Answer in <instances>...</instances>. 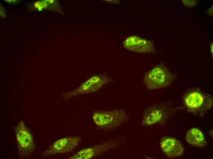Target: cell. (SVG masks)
I'll list each match as a JSON object with an SVG mask.
<instances>
[{
	"label": "cell",
	"instance_id": "6da1fadb",
	"mask_svg": "<svg viewBox=\"0 0 213 159\" xmlns=\"http://www.w3.org/2000/svg\"><path fill=\"white\" fill-rule=\"evenodd\" d=\"M175 75L163 63L157 65L144 75L143 81L149 90L164 88L174 81Z\"/></svg>",
	"mask_w": 213,
	"mask_h": 159
},
{
	"label": "cell",
	"instance_id": "7a4b0ae2",
	"mask_svg": "<svg viewBox=\"0 0 213 159\" xmlns=\"http://www.w3.org/2000/svg\"><path fill=\"white\" fill-rule=\"evenodd\" d=\"M92 119L96 125L104 130L116 128L127 122L129 116L123 109L96 110L93 113Z\"/></svg>",
	"mask_w": 213,
	"mask_h": 159
},
{
	"label": "cell",
	"instance_id": "3957f363",
	"mask_svg": "<svg viewBox=\"0 0 213 159\" xmlns=\"http://www.w3.org/2000/svg\"><path fill=\"white\" fill-rule=\"evenodd\" d=\"M184 101L188 110L194 113H203L212 106V96L195 88L187 92Z\"/></svg>",
	"mask_w": 213,
	"mask_h": 159
},
{
	"label": "cell",
	"instance_id": "277c9868",
	"mask_svg": "<svg viewBox=\"0 0 213 159\" xmlns=\"http://www.w3.org/2000/svg\"><path fill=\"white\" fill-rule=\"evenodd\" d=\"M112 79L105 74L95 75L88 79L78 87L62 94L63 99L67 100L75 97L95 92L111 82Z\"/></svg>",
	"mask_w": 213,
	"mask_h": 159
},
{
	"label": "cell",
	"instance_id": "5b68a950",
	"mask_svg": "<svg viewBox=\"0 0 213 159\" xmlns=\"http://www.w3.org/2000/svg\"><path fill=\"white\" fill-rule=\"evenodd\" d=\"M15 131L20 157L25 158L32 155L35 148L33 138L23 121H19Z\"/></svg>",
	"mask_w": 213,
	"mask_h": 159
},
{
	"label": "cell",
	"instance_id": "8992f818",
	"mask_svg": "<svg viewBox=\"0 0 213 159\" xmlns=\"http://www.w3.org/2000/svg\"><path fill=\"white\" fill-rule=\"evenodd\" d=\"M125 140L116 139L82 149L69 157L70 159H88L100 155L123 145Z\"/></svg>",
	"mask_w": 213,
	"mask_h": 159
},
{
	"label": "cell",
	"instance_id": "52a82bcc",
	"mask_svg": "<svg viewBox=\"0 0 213 159\" xmlns=\"http://www.w3.org/2000/svg\"><path fill=\"white\" fill-rule=\"evenodd\" d=\"M78 136L64 137L55 141L47 149L40 154L43 157L70 152L75 149L81 141Z\"/></svg>",
	"mask_w": 213,
	"mask_h": 159
},
{
	"label": "cell",
	"instance_id": "ba28073f",
	"mask_svg": "<svg viewBox=\"0 0 213 159\" xmlns=\"http://www.w3.org/2000/svg\"><path fill=\"white\" fill-rule=\"evenodd\" d=\"M169 110V107L163 104L152 105L144 111L142 123L143 125L146 126L158 124L164 118Z\"/></svg>",
	"mask_w": 213,
	"mask_h": 159
},
{
	"label": "cell",
	"instance_id": "9c48e42d",
	"mask_svg": "<svg viewBox=\"0 0 213 159\" xmlns=\"http://www.w3.org/2000/svg\"><path fill=\"white\" fill-rule=\"evenodd\" d=\"M122 45L126 49L137 53H155L156 51L152 42L136 35L127 37L123 41Z\"/></svg>",
	"mask_w": 213,
	"mask_h": 159
},
{
	"label": "cell",
	"instance_id": "30bf717a",
	"mask_svg": "<svg viewBox=\"0 0 213 159\" xmlns=\"http://www.w3.org/2000/svg\"><path fill=\"white\" fill-rule=\"evenodd\" d=\"M159 143L162 152L169 157H179L184 152V149L181 142L175 138L163 137L161 139Z\"/></svg>",
	"mask_w": 213,
	"mask_h": 159
},
{
	"label": "cell",
	"instance_id": "8fae6325",
	"mask_svg": "<svg viewBox=\"0 0 213 159\" xmlns=\"http://www.w3.org/2000/svg\"><path fill=\"white\" fill-rule=\"evenodd\" d=\"M185 139L189 144L196 147H203L207 144L203 133L199 129L196 128H191L187 132Z\"/></svg>",
	"mask_w": 213,
	"mask_h": 159
},
{
	"label": "cell",
	"instance_id": "7c38bea8",
	"mask_svg": "<svg viewBox=\"0 0 213 159\" xmlns=\"http://www.w3.org/2000/svg\"><path fill=\"white\" fill-rule=\"evenodd\" d=\"M184 6L187 7H192L196 5L199 2L198 0H182Z\"/></svg>",
	"mask_w": 213,
	"mask_h": 159
},
{
	"label": "cell",
	"instance_id": "4fadbf2b",
	"mask_svg": "<svg viewBox=\"0 0 213 159\" xmlns=\"http://www.w3.org/2000/svg\"><path fill=\"white\" fill-rule=\"evenodd\" d=\"M6 11L3 6L0 4V17L3 18L6 17Z\"/></svg>",
	"mask_w": 213,
	"mask_h": 159
},
{
	"label": "cell",
	"instance_id": "5bb4252c",
	"mask_svg": "<svg viewBox=\"0 0 213 159\" xmlns=\"http://www.w3.org/2000/svg\"><path fill=\"white\" fill-rule=\"evenodd\" d=\"M206 12L209 15L211 16H213V5L210 8L207 9Z\"/></svg>",
	"mask_w": 213,
	"mask_h": 159
},
{
	"label": "cell",
	"instance_id": "9a60e30c",
	"mask_svg": "<svg viewBox=\"0 0 213 159\" xmlns=\"http://www.w3.org/2000/svg\"><path fill=\"white\" fill-rule=\"evenodd\" d=\"M108 3L120 4V2L118 0H103Z\"/></svg>",
	"mask_w": 213,
	"mask_h": 159
},
{
	"label": "cell",
	"instance_id": "2e32d148",
	"mask_svg": "<svg viewBox=\"0 0 213 159\" xmlns=\"http://www.w3.org/2000/svg\"><path fill=\"white\" fill-rule=\"evenodd\" d=\"M4 1H6L7 2H8V3L9 4H16L18 2L19 3L20 1H18V0H4Z\"/></svg>",
	"mask_w": 213,
	"mask_h": 159
},
{
	"label": "cell",
	"instance_id": "e0dca14e",
	"mask_svg": "<svg viewBox=\"0 0 213 159\" xmlns=\"http://www.w3.org/2000/svg\"><path fill=\"white\" fill-rule=\"evenodd\" d=\"M212 58H213V43H211L209 46Z\"/></svg>",
	"mask_w": 213,
	"mask_h": 159
},
{
	"label": "cell",
	"instance_id": "ac0fdd59",
	"mask_svg": "<svg viewBox=\"0 0 213 159\" xmlns=\"http://www.w3.org/2000/svg\"><path fill=\"white\" fill-rule=\"evenodd\" d=\"M211 131V132H210V134L211 136H212H212H213V135H212V133H212V132H213L212 130V131Z\"/></svg>",
	"mask_w": 213,
	"mask_h": 159
}]
</instances>
